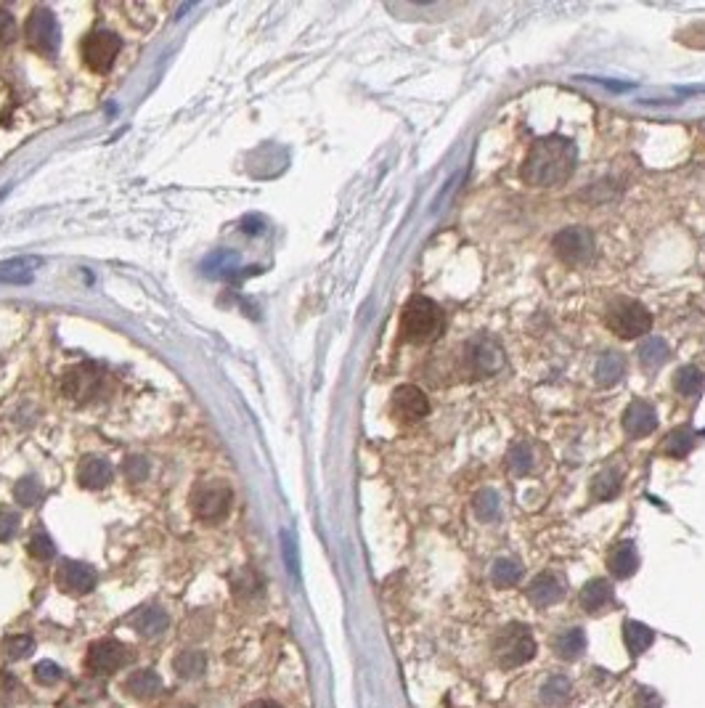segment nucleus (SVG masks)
Listing matches in <instances>:
<instances>
[{
  "mask_svg": "<svg viewBox=\"0 0 705 708\" xmlns=\"http://www.w3.org/2000/svg\"><path fill=\"white\" fill-rule=\"evenodd\" d=\"M430 412V404H427V395L414 385H401L395 393H392V414L403 422H414V419H422Z\"/></svg>",
  "mask_w": 705,
  "mask_h": 708,
  "instance_id": "nucleus-12",
  "label": "nucleus"
},
{
  "mask_svg": "<svg viewBox=\"0 0 705 708\" xmlns=\"http://www.w3.org/2000/svg\"><path fill=\"white\" fill-rule=\"evenodd\" d=\"M101 385H104V377H101L96 366H77V369L66 372L65 380H62L65 395L77 401V404L91 401L94 395H98Z\"/></svg>",
  "mask_w": 705,
  "mask_h": 708,
  "instance_id": "nucleus-10",
  "label": "nucleus"
},
{
  "mask_svg": "<svg viewBox=\"0 0 705 708\" xmlns=\"http://www.w3.org/2000/svg\"><path fill=\"white\" fill-rule=\"evenodd\" d=\"M120 37L114 33H106V30H98V33H91L83 45H80V54H83V62L91 72H109L114 59L120 56Z\"/></svg>",
  "mask_w": 705,
  "mask_h": 708,
  "instance_id": "nucleus-7",
  "label": "nucleus"
},
{
  "mask_svg": "<svg viewBox=\"0 0 705 708\" xmlns=\"http://www.w3.org/2000/svg\"><path fill=\"white\" fill-rule=\"evenodd\" d=\"M655 427H658V414H655V409H652L650 404L634 401V404L626 409V414H623V430H626V435L644 438V435H650Z\"/></svg>",
  "mask_w": 705,
  "mask_h": 708,
  "instance_id": "nucleus-13",
  "label": "nucleus"
},
{
  "mask_svg": "<svg viewBox=\"0 0 705 708\" xmlns=\"http://www.w3.org/2000/svg\"><path fill=\"white\" fill-rule=\"evenodd\" d=\"M472 507H475V515H478V520H482V523H491V520H496V517H499V510H501V504H499V494H496V491H491V488H485V491H481V494L475 496Z\"/></svg>",
  "mask_w": 705,
  "mask_h": 708,
  "instance_id": "nucleus-28",
  "label": "nucleus"
},
{
  "mask_svg": "<svg viewBox=\"0 0 705 708\" xmlns=\"http://www.w3.org/2000/svg\"><path fill=\"white\" fill-rule=\"evenodd\" d=\"M30 552L37 560H51L56 554V547H54V542L45 531H35L33 539H30Z\"/></svg>",
  "mask_w": 705,
  "mask_h": 708,
  "instance_id": "nucleus-33",
  "label": "nucleus"
},
{
  "mask_svg": "<svg viewBox=\"0 0 705 708\" xmlns=\"http://www.w3.org/2000/svg\"><path fill=\"white\" fill-rule=\"evenodd\" d=\"M130 661V650L117 640H98L88 650V666L96 674H114Z\"/></svg>",
  "mask_w": 705,
  "mask_h": 708,
  "instance_id": "nucleus-9",
  "label": "nucleus"
},
{
  "mask_svg": "<svg viewBox=\"0 0 705 708\" xmlns=\"http://www.w3.org/2000/svg\"><path fill=\"white\" fill-rule=\"evenodd\" d=\"M581 608L589 613H600L612 603V586L605 579H591L578 594Z\"/></svg>",
  "mask_w": 705,
  "mask_h": 708,
  "instance_id": "nucleus-18",
  "label": "nucleus"
},
{
  "mask_svg": "<svg viewBox=\"0 0 705 708\" xmlns=\"http://www.w3.org/2000/svg\"><path fill=\"white\" fill-rule=\"evenodd\" d=\"M35 643L33 637H14V640H8V653H11V658H27V655H33Z\"/></svg>",
  "mask_w": 705,
  "mask_h": 708,
  "instance_id": "nucleus-38",
  "label": "nucleus"
},
{
  "mask_svg": "<svg viewBox=\"0 0 705 708\" xmlns=\"http://www.w3.org/2000/svg\"><path fill=\"white\" fill-rule=\"evenodd\" d=\"M562 594H565L562 583L554 579V576H549V573L539 576V579L528 586V597H531V603H533V605H539V608H549V605L560 603V600H562Z\"/></svg>",
  "mask_w": 705,
  "mask_h": 708,
  "instance_id": "nucleus-20",
  "label": "nucleus"
},
{
  "mask_svg": "<svg viewBox=\"0 0 705 708\" xmlns=\"http://www.w3.org/2000/svg\"><path fill=\"white\" fill-rule=\"evenodd\" d=\"M676 390L681 393V395H695V393H700V387H703V374H700V369H695V366H684V369H679L676 372Z\"/></svg>",
  "mask_w": 705,
  "mask_h": 708,
  "instance_id": "nucleus-29",
  "label": "nucleus"
},
{
  "mask_svg": "<svg viewBox=\"0 0 705 708\" xmlns=\"http://www.w3.org/2000/svg\"><path fill=\"white\" fill-rule=\"evenodd\" d=\"M14 35H16V22H14V16H11L8 11L0 8V43H11Z\"/></svg>",
  "mask_w": 705,
  "mask_h": 708,
  "instance_id": "nucleus-39",
  "label": "nucleus"
},
{
  "mask_svg": "<svg viewBox=\"0 0 705 708\" xmlns=\"http://www.w3.org/2000/svg\"><path fill=\"white\" fill-rule=\"evenodd\" d=\"M25 37L40 56H54L62 43V27H59V19L54 16V11L35 8L25 25Z\"/></svg>",
  "mask_w": 705,
  "mask_h": 708,
  "instance_id": "nucleus-3",
  "label": "nucleus"
},
{
  "mask_svg": "<svg viewBox=\"0 0 705 708\" xmlns=\"http://www.w3.org/2000/svg\"><path fill=\"white\" fill-rule=\"evenodd\" d=\"M536 655V640L520 623L507 626L496 640V658L501 666H522Z\"/></svg>",
  "mask_w": 705,
  "mask_h": 708,
  "instance_id": "nucleus-6",
  "label": "nucleus"
},
{
  "mask_svg": "<svg viewBox=\"0 0 705 708\" xmlns=\"http://www.w3.org/2000/svg\"><path fill=\"white\" fill-rule=\"evenodd\" d=\"M608 326L621 340H637L650 326V311L637 300H621L608 311Z\"/></svg>",
  "mask_w": 705,
  "mask_h": 708,
  "instance_id": "nucleus-4",
  "label": "nucleus"
},
{
  "mask_svg": "<svg viewBox=\"0 0 705 708\" xmlns=\"http://www.w3.org/2000/svg\"><path fill=\"white\" fill-rule=\"evenodd\" d=\"M655 640V634H652V629L650 626H644L641 621H634V618H629L626 623H623V643L629 647V653L631 655H640L644 653L650 644Z\"/></svg>",
  "mask_w": 705,
  "mask_h": 708,
  "instance_id": "nucleus-21",
  "label": "nucleus"
},
{
  "mask_svg": "<svg viewBox=\"0 0 705 708\" xmlns=\"http://www.w3.org/2000/svg\"><path fill=\"white\" fill-rule=\"evenodd\" d=\"M640 358L647 366H658L669 358V345L663 340H647V343H641Z\"/></svg>",
  "mask_w": 705,
  "mask_h": 708,
  "instance_id": "nucleus-31",
  "label": "nucleus"
},
{
  "mask_svg": "<svg viewBox=\"0 0 705 708\" xmlns=\"http://www.w3.org/2000/svg\"><path fill=\"white\" fill-rule=\"evenodd\" d=\"M231 499H233L231 488L225 484H215V481L199 484L192 494L194 515L199 517V520H204V523H218V520H223L228 515Z\"/></svg>",
  "mask_w": 705,
  "mask_h": 708,
  "instance_id": "nucleus-5",
  "label": "nucleus"
},
{
  "mask_svg": "<svg viewBox=\"0 0 705 708\" xmlns=\"http://www.w3.org/2000/svg\"><path fill=\"white\" fill-rule=\"evenodd\" d=\"M640 708H660V698L652 690H641L640 693Z\"/></svg>",
  "mask_w": 705,
  "mask_h": 708,
  "instance_id": "nucleus-40",
  "label": "nucleus"
},
{
  "mask_svg": "<svg viewBox=\"0 0 705 708\" xmlns=\"http://www.w3.org/2000/svg\"><path fill=\"white\" fill-rule=\"evenodd\" d=\"M695 446V435H692V430H687V427H679V430H673L666 435V441H663V451L669 454V456H687L690 451Z\"/></svg>",
  "mask_w": 705,
  "mask_h": 708,
  "instance_id": "nucleus-27",
  "label": "nucleus"
},
{
  "mask_svg": "<svg viewBox=\"0 0 705 708\" xmlns=\"http://www.w3.org/2000/svg\"><path fill=\"white\" fill-rule=\"evenodd\" d=\"M35 676H37L40 684H56V682L65 676V672H62L54 661H40V663L35 666Z\"/></svg>",
  "mask_w": 705,
  "mask_h": 708,
  "instance_id": "nucleus-35",
  "label": "nucleus"
},
{
  "mask_svg": "<svg viewBox=\"0 0 705 708\" xmlns=\"http://www.w3.org/2000/svg\"><path fill=\"white\" fill-rule=\"evenodd\" d=\"M586 650V634L581 629H565L562 634L554 637V653L565 661L578 658Z\"/></svg>",
  "mask_w": 705,
  "mask_h": 708,
  "instance_id": "nucleus-22",
  "label": "nucleus"
},
{
  "mask_svg": "<svg viewBox=\"0 0 705 708\" xmlns=\"http://www.w3.org/2000/svg\"><path fill=\"white\" fill-rule=\"evenodd\" d=\"M608 568L615 579H629V576H634L637 568H640V552H637V547H634L631 542L618 544V547L610 552Z\"/></svg>",
  "mask_w": 705,
  "mask_h": 708,
  "instance_id": "nucleus-17",
  "label": "nucleus"
},
{
  "mask_svg": "<svg viewBox=\"0 0 705 708\" xmlns=\"http://www.w3.org/2000/svg\"><path fill=\"white\" fill-rule=\"evenodd\" d=\"M520 579H522V565H520L517 560L501 557V560H496L493 568H491V581H493L496 586H512V583H517Z\"/></svg>",
  "mask_w": 705,
  "mask_h": 708,
  "instance_id": "nucleus-26",
  "label": "nucleus"
},
{
  "mask_svg": "<svg viewBox=\"0 0 705 708\" xmlns=\"http://www.w3.org/2000/svg\"><path fill=\"white\" fill-rule=\"evenodd\" d=\"M504 355L501 348L493 340H475L470 343V364L475 366L478 374H493L501 366Z\"/></svg>",
  "mask_w": 705,
  "mask_h": 708,
  "instance_id": "nucleus-15",
  "label": "nucleus"
},
{
  "mask_svg": "<svg viewBox=\"0 0 705 708\" xmlns=\"http://www.w3.org/2000/svg\"><path fill=\"white\" fill-rule=\"evenodd\" d=\"M554 253L571 265H583L594 255V239L586 228H565L554 236Z\"/></svg>",
  "mask_w": 705,
  "mask_h": 708,
  "instance_id": "nucleus-8",
  "label": "nucleus"
},
{
  "mask_svg": "<svg viewBox=\"0 0 705 708\" xmlns=\"http://www.w3.org/2000/svg\"><path fill=\"white\" fill-rule=\"evenodd\" d=\"M618 491H621V475H618L615 470L600 473V475L594 478V484H591V494H594L597 499H612V496H618Z\"/></svg>",
  "mask_w": 705,
  "mask_h": 708,
  "instance_id": "nucleus-30",
  "label": "nucleus"
},
{
  "mask_svg": "<svg viewBox=\"0 0 705 708\" xmlns=\"http://www.w3.org/2000/svg\"><path fill=\"white\" fill-rule=\"evenodd\" d=\"M125 475L133 484H141L149 475V462L144 456H128L125 459Z\"/></svg>",
  "mask_w": 705,
  "mask_h": 708,
  "instance_id": "nucleus-36",
  "label": "nucleus"
},
{
  "mask_svg": "<svg viewBox=\"0 0 705 708\" xmlns=\"http://www.w3.org/2000/svg\"><path fill=\"white\" fill-rule=\"evenodd\" d=\"M112 478H114V470H112V464H109L106 459H101V456H85V459L80 462L77 481H80L83 488L98 491V488L112 484Z\"/></svg>",
  "mask_w": 705,
  "mask_h": 708,
  "instance_id": "nucleus-14",
  "label": "nucleus"
},
{
  "mask_svg": "<svg viewBox=\"0 0 705 708\" xmlns=\"http://www.w3.org/2000/svg\"><path fill=\"white\" fill-rule=\"evenodd\" d=\"M250 708H282V706H279V703H271V701H260V703H255V706Z\"/></svg>",
  "mask_w": 705,
  "mask_h": 708,
  "instance_id": "nucleus-41",
  "label": "nucleus"
},
{
  "mask_svg": "<svg viewBox=\"0 0 705 708\" xmlns=\"http://www.w3.org/2000/svg\"><path fill=\"white\" fill-rule=\"evenodd\" d=\"M443 314L430 297H414L401 314V334L412 343H427L441 334Z\"/></svg>",
  "mask_w": 705,
  "mask_h": 708,
  "instance_id": "nucleus-2",
  "label": "nucleus"
},
{
  "mask_svg": "<svg viewBox=\"0 0 705 708\" xmlns=\"http://www.w3.org/2000/svg\"><path fill=\"white\" fill-rule=\"evenodd\" d=\"M19 531V515L14 510H0V542L14 539V533Z\"/></svg>",
  "mask_w": 705,
  "mask_h": 708,
  "instance_id": "nucleus-37",
  "label": "nucleus"
},
{
  "mask_svg": "<svg viewBox=\"0 0 705 708\" xmlns=\"http://www.w3.org/2000/svg\"><path fill=\"white\" fill-rule=\"evenodd\" d=\"M571 698V679L568 676H549L541 687V701L546 706H562Z\"/></svg>",
  "mask_w": 705,
  "mask_h": 708,
  "instance_id": "nucleus-25",
  "label": "nucleus"
},
{
  "mask_svg": "<svg viewBox=\"0 0 705 708\" xmlns=\"http://www.w3.org/2000/svg\"><path fill=\"white\" fill-rule=\"evenodd\" d=\"M173 669H175V674L181 676V679H196V676L204 674L207 658H204V653H199V650H186V653H181V655L175 658Z\"/></svg>",
  "mask_w": 705,
  "mask_h": 708,
  "instance_id": "nucleus-24",
  "label": "nucleus"
},
{
  "mask_svg": "<svg viewBox=\"0 0 705 708\" xmlns=\"http://www.w3.org/2000/svg\"><path fill=\"white\" fill-rule=\"evenodd\" d=\"M531 467H533V454L528 446H514L510 451V470H512L514 475H525V473H531Z\"/></svg>",
  "mask_w": 705,
  "mask_h": 708,
  "instance_id": "nucleus-32",
  "label": "nucleus"
},
{
  "mask_svg": "<svg viewBox=\"0 0 705 708\" xmlns=\"http://www.w3.org/2000/svg\"><path fill=\"white\" fill-rule=\"evenodd\" d=\"M125 693L138 698V701H149V698L162 693V679L149 669H138L125 679Z\"/></svg>",
  "mask_w": 705,
  "mask_h": 708,
  "instance_id": "nucleus-19",
  "label": "nucleus"
},
{
  "mask_svg": "<svg viewBox=\"0 0 705 708\" xmlns=\"http://www.w3.org/2000/svg\"><path fill=\"white\" fill-rule=\"evenodd\" d=\"M130 626L141 634V637H157L167 629V613L157 605H146L130 615Z\"/></svg>",
  "mask_w": 705,
  "mask_h": 708,
  "instance_id": "nucleus-16",
  "label": "nucleus"
},
{
  "mask_svg": "<svg viewBox=\"0 0 705 708\" xmlns=\"http://www.w3.org/2000/svg\"><path fill=\"white\" fill-rule=\"evenodd\" d=\"M37 499H40V484L35 478H22L16 484V502L22 507H33Z\"/></svg>",
  "mask_w": 705,
  "mask_h": 708,
  "instance_id": "nucleus-34",
  "label": "nucleus"
},
{
  "mask_svg": "<svg viewBox=\"0 0 705 708\" xmlns=\"http://www.w3.org/2000/svg\"><path fill=\"white\" fill-rule=\"evenodd\" d=\"M621 377H623V355L615 354V351L600 355V361H597V383L610 387L615 385Z\"/></svg>",
  "mask_w": 705,
  "mask_h": 708,
  "instance_id": "nucleus-23",
  "label": "nucleus"
},
{
  "mask_svg": "<svg viewBox=\"0 0 705 708\" xmlns=\"http://www.w3.org/2000/svg\"><path fill=\"white\" fill-rule=\"evenodd\" d=\"M578 152L571 138L565 135H544L536 138L528 157L522 162V181L528 186H541V189H551V186H562L573 170H576Z\"/></svg>",
  "mask_w": 705,
  "mask_h": 708,
  "instance_id": "nucleus-1",
  "label": "nucleus"
},
{
  "mask_svg": "<svg viewBox=\"0 0 705 708\" xmlns=\"http://www.w3.org/2000/svg\"><path fill=\"white\" fill-rule=\"evenodd\" d=\"M56 579H59V586L65 592L85 594L96 586V571L85 563H77V560H62V565L56 571Z\"/></svg>",
  "mask_w": 705,
  "mask_h": 708,
  "instance_id": "nucleus-11",
  "label": "nucleus"
}]
</instances>
